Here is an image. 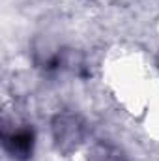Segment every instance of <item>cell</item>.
I'll return each instance as SVG.
<instances>
[{
    "instance_id": "6da1fadb",
    "label": "cell",
    "mask_w": 159,
    "mask_h": 161,
    "mask_svg": "<svg viewBox=\"0 0 159 161\" xmlns=\"http://www.w3.org/2000/svg\"><path fill=\"white\" fill-rule=\"evenodd\" d=\"M51 133L56 150L62 156H71L86 139V122L79 113L60 111L51 120Z\"/></svg>"
},
{
    "instance_id": "7a4b0ae2",
    "label": "cell",
    "mask_w": 159,
    "mask_h": 161,
    "mask_svg": "<svg viewBox=\"0 0 159 161\" xmlns=\"http://www.w3.org/2000/svg\"><path fill=\"white\" fill-rule=\"evenodd\" d=\"M0 141L4 152L15 161H26L32 158L34 146H36V133L34 127L28 124H17V122L4 120Z\"/></svg>"
},
{
    "instance_id": "3957f363",
    "label": "cell",
    "mask_w": 159,
    "mask_h": 161,
    "mask_svg": "<svg viewBox=\"0 0 159 161\" xmlns=\"http://www.w3.org/2000/svg\"><path fill=\"white\" fill-rule=\"evenodd\" d=\"M88 161H127V156L116 144L109 141H99L90 148Z\"/></svg>"
},
{
    "instance_id": "277c9868",
    "label": "cell",
    "mask_w": 159,
    "mask_h": 161,
    "mask_svg": "<svg viewBox=\"0 0 159 161\" xmlns=\"http://www.w3.org/2000/svg\"><path fill=\"white\" fill-rule=\"evenodd\" d=\"M157 68H159V51H157Z\"/></svg>"
}]
</instances>
